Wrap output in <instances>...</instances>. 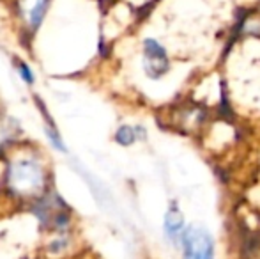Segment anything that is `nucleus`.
Instances as JSON below:
<instances>
[{"mask_svg": "<svg viewBox=\"0 0 260 259\" xmlns=\"http://www.w3.org/2000/svg\"><path fill=\"white\" fill-rule=\"evenodd\" d=\"M6 194L14 200L27 203L28 206L50 192V172L34 156H23L9 162L4 174Z\"/></svg>", "mask_w": 260, "mask_h": 259, "instance_id": "f257e3e1", "label": "nucleus"}, {"mask_svg": "<svg viewBox=\"0 0 260 259\" xmlns=\"http://www.w3.org/2000/svg\"><path fill=\"white\" fill-rule=\"evenodd\" d=\"M174 61L168 48L157 38L142 39V71L151 82H161L170 75Z\"/></svg>", "mask_w": 260, "mask_h": 259, "instance_id": "f03ea898", "label": "nucleus"}, {"mask_svg": "<svg viewBox=\"0 0 260 259\" xmlns=\"http://www.w3.org/2000/svg\"><path fill=\"white\" fill-rule=\"evenodd\" d=\"M181 259H216V240L200 222L188 224L181 242Z\"/></svg>", "mask_w": 260, "mask_h": 259, "instance_id": "7ed1b4c3", "label": "nucleus"}, {"mask_svg": "<svg viewBox=\"0 0 260 259\" xmlns=\"http://www.w3.org/2000/svg\"><path fill=\"white\" fill-rule=\"evenodd\" d=\"M161 227H163L165 242L174 250L181 249V242H182V236H184L186 227H188V222H186L184 211H182L177 199H172L168 203V208L163 215V225Z\"/></svg>", "mask_w": 260, "mask_h": 259, "instance_id": "20e7f679", "label": "nucleus"}, {"mask_svg": "<svg viewBox=\"0 0 260 259\" xmlns=\"http://www.w3.org/2000/svg\"><path fill=\"white\" fill-rule=\"evenodd\" d=\"M113 140L122 148H131L137 142L147 140V128L142 125L131 126V125H120L113 133Z\"/></svg>", "mask_w": 260, "mask_h": 259, "instance_id": "39448f33", "label": "nucleus"}, {"mask_svg": "<svg viewBox=\"0 0 260 259\" xmlns=\"http://www.w3.org/2000/svg\"><path fill=\"white\" fill-rule=\"evenodd\" d=\"M50 2L52 0H32L30 6L27 7V28L34 34L36 31L39 28V25L43 23L46 16V11L50 7Z\"/></svg>", "mask_w": 260, "mask_h": 259, "instance_id": "423d86ee", "label": "nucleus"}, {"mask_svg": "<svg viewBox=\"0 0 260 259\" xmlns=\"http://www.w3.org/2000/svg\"><path fill=\"white\" fill-rule=\"evenodd\" d=\"M18 73H20V76L25 80V83H28V85H32V83H34V75H32V71H30V68H28V64L18 63Z\"/></svg>", "mask_w": 260, "mask_h": 259, "instance_id": "0eeeda50", "label": "nucleus"}, {"mask_svg": "<svg viewBox=\"0 0 260 259\" xmlns=\"http://www.w3.org/2000/svg\"><path fill=\"white\" fill-rule=\"evenodd\" d=\"M258 9H260V6H258Z\"/></svg>", "mask_w": 260, "mask_h": 259, "instance_id": "6e6552de", "label": "nucleus"}]
</instances>
